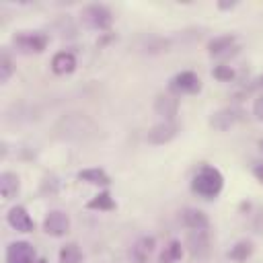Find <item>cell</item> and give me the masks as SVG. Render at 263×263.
Masks as SVG:
<instances>
[{"mask_svg":"<svg viewBox=\"0 0 263 263\" xmlns=\"http://www.w3.org/2000/svg\"><path fill=\"white\" fill-rule=\"evenodd\" d=\"M76 177H78V181H84V183H90V185H103V187H107V185L111 183L109 175H107L103 168H99V166L82 168Z\"/></svg>","mask_w":263,"mask_h":263,"instance_id":"18","label":"cell"},{"mask_svg":"<svg viewBox=\"0 0 263 263\" xmlns=\"http://www.w3.org/2000/svg\"><path fill=\"white\" fill-rule=\"evenodd\" d=\"M115 208H117V203H115V199L111 197V193H109V191H99L95 197H90V199L86 201V210L111 212V210H115Z\"/></svg>","mask_w":263,"mask_h":263,"instance_id":"19","label":"cell"},{"mask_svg":"<svg viewBox=\"0 0 263 263\" xmlns=\"http://www.w3.org/2000/svg\"><path fill=\"white\" fill-rule=\"evenodd\" d=\"M185 242H187V249H189L193 259L201 261L210 255V232H208V228L205 230H189Z\"/></svg>","mask_w":263,"mask_h":263,"instance_id":"8","label":"cell"},{"mask_svg":"<svg viewBox=\"0 0 263 263\" xmlns=\"http://www.w3.org/2000/svg\"><path fill=\"white\" fill-rule=\"evenodd\" d=\"M80 18L86 27L95 31H107L113 25V12L105 4H86L80 10Z\"/></svg>","mask_w":263,"mask_h":263,"instance_id":"3","label":"cell"},{"mask_svg":"<svg viewBox=\"0 0 263 263\" xmlns=\"http://www.w3.org/2000/svg\"><path fill=\"white\" fill-rule=\"evenodd\" d=\"M154 111L166 119V121H175V115L179 111V99L177 95H158L154 101Z\"/></svg>","mask_w":263,"mask_h":263,"instance_id":"13","label":"cell"},{"mask_svg":"<svg viewBox=\"0 0 263 263\" xmlns=\"http://www.w3.org/2000/svg\"><path fill=\"white\" fill-rule=\"evenodd\" d=\"M181 257H183V245H181V240L173 238V240H168L166 247L162 249V253H160V257H158V263H179Z\"/></svg>","mask_w":263,"mask_h":263,"instance_id":"20","label":"cell"},{"mask_svg":"<svg viewBox=\"0 0 263 263\" xmlns=\"http://www.w3.org/2000/svg\"><path fill=\"white\" fill-rule=\"evenodd\" d=\"M257 113H259V117H263V99H259V103H257Z\"/></svg>","mask_w":263,"mask_h":263,"instance_id":"27","label":"cell"},{"mask_svg":"<svg viewBox=\"0 0 263 263\" xmlns=\"http://www.w3.org/2000/svg\"><path fill=\"white\" fill-rule=\"evenodd\" d=\"M60 263H82V251L76 242H66L58 253Z\"/></svg>","mask_w":263,"mask_h":263,"instance_id":"21","label":"cell"},{"mask_svg":"<svg viewBox=\"0 0 263 263\" xmlns=\"http://www.w3.org/2000/svg\"><path fill=\"white\" fill-rule=\"evenodd\" d=\"M251 255H253V242H251V240H238V242H236L234 247H230V251H228V257H230L232 261H236V263L247 261Z\"/></svg>","mask_w":263,"mask_h":263,"instance_id":"22","label":"cell"},{"mask_svg":"<svg viewBox=\"0 0 263 263\" xmlns=\"http://www.w3.org/2000/svg\"><path fill=\"white\" fill-rule=\"evenodd\" d=\"M240 119H242V111H240V109L226 107V109H220V111L212 113L210 125H212L214 129H218V132H226V129H230L232 125H236Z\"/></svg>","mask_w":263,"mask_h":263,"instance_id":"10","label":"cell"},{"mask_svg":"<svg viewBox=\"0 0 263 263\" xmlns=\"http://www.w3.org/2000/svg\"><path fill=\"white\" fill-rule=\"evenodd\" d=\"M259 148H261V150H263V140H259Z\"/></svg>","mask_w":263,"mask_h":263,"instance_id":"30","label":"cell"},{"mask_svg":"<svg viewBox=\"0 0 263 263\" xmlns=\"http://www.w3.org/2000/svg\"><path fill=\"white\" fill-rule=\"evenodd\" d=\"M255 86H263V76H259V78L255 80Z\"/></svg>","mask_w":263,"mask_h":263,"instance_id":"28","label":"cell"},{"mask_svg":"<svg viewBox=\"0 0 263 263\" xmlns=\"http://www.w3.org/2000/svg\"><path fill=\"white\" fill-rule=\"evenodd\" d=\"M51 70H53V74H60V76L72 74L76 70V55L72 51H66V49L53 53V58H51Z\"/></svg>","mask_w":263,"mask_h":263,"instance_id":"14","label":"cell"},{"mask_svg":"<svg viewBox=\"0 0 263 263\" xmlns=\"http://www.w3.org/2000/svg\"><path fill=\"white\" fill-rule=\"evenodd\" d=\"M18 189H21V179H18V175H16V173H10V171H4V173L0 175V193H2V197H4L6 201L12 199V197H16Z\"/></svg>","mask_w":263,"mask_h":263,"instance_id":"17","label":"cell"},{"mask_svg":"<svg viewBox=\"0 0 263 263\" xmlns=\"http://www.w3.org/2000/svg\"><path fill=\"white\" fill-rule=\"evenodd\" d=\"M35 247L27 240H14L6 247V263H35Z\"/></svg>","mask_w":263,"mask_h":263,"instance_id":"9","label":"cell"},{"mask_svg":"<svg viewBox=\"0 0 263 263\" xmlns=\"http://www.w3.org/2000/svg\"><path fill=\"white\" fill-rule=\"evenodd\" d=\"M234 43H236V35H234V33L216 35L214 39L208 41V53H210V55H222V53L234 49Z\"/></svg>","mask_w":263,"mask_h":263,"instance_id":"16","label":"cell"},{"mask_svg":"<svg viewBox=\"0 0 263 263\" xmlns=\"http://www.w3.org/2000/svg\"><path fill=\"white\" fill-rule=\"evenodd\" d=\"M222 189H224V175L212 164H201L191 177V191L203 199H216L222 193Z\"/></svg>","mask_w":263,"mask_h":263,"instance_id":"2","label":"cell"},{"mask_svg":"<svg viewBox=\"0 0 263 263\" xmlns=\"http://www.w3.org/2000/svg\"><path fill=\"white\" fill-rule=\"evenodd\" d=\"M12 43L23 53H41V51H45L49 37L41 31H18L12 37Z\"/></svg>","mask_w":263,"mask_h":263,"instance_id":"4","label":"cell"},{"mask_svg":"<svg viewBox=\"0 0 263 263\" xmlns=\"http://www.w3.org/2000/svg\"><path fill=\"white\" fill-rule=\"evenodd\" d=\"M14 74V62L10 58V53L6 49H2L0 53V82H8V78Z\"/></svg>","mask_w":263,"mask_h":263,"instance_id":"23","label":"cell"},{"mask_svg":"<svg viewBox=\"0 0 263 263\" xmlns=\"http://www.w3.org/2000/svg\"><path fill=\"white\" fill-rule=\"evenodd\" d=\"M43 232L53 236V238H62L70 232V216L62 210H51L45 214L43 218Z\"/></svg>","mask_w":263,"mask_h":263,"instance_id":"6","label":"cell"},{"mask_svg":"<svg viewBox=\"0 0 263 263\" xmlns=\"http://www.w3.org/2000/svg\"><path fill=\"white\" fill-rule=\"evenodd\" d=\"M168 88L175 95H195L201 90V80L191 70H181L168 80Z\"/></svg>","mask_w":263,"mask_h":263,"instance_id":"5","label":"cell"},{"mask_svg":"<svg viewBox=\"0 0 263 263\" xmlns=\"http://www.w3.org/2000/svg\"><path fill=\"white\" fill-rule=\"evenodd\" d=\"M236 6V2H218V8H222V10H228V8H234Z\"/></svg>","mask_w":263,"mask_h":263,"instance_id":"26","label":"cell"},{"mask_svg":"<svg viewBox=\"0 0 263 263\" xmlns=\"http://www.w3.org/2000/svg\"><path fill=\"white\" fill-rule=\"evenodd\" d=\"M35 263H47V259H37Z\"/></svg>","mask_w":263,"mask_h":263,"instance_id":"29","label":"cell"},{"mask_svg":"<svg viewBox=\"0 0 263 263\" xmlns=\"http://www.w3.org/2000/svg\"><path fill=\"white\" fill-rule=\"evenodd\" d=\"M6 222L16 232H33V228H35V222H33L31 214L23 205H12L6 214Z\"/></svg>","mask_w":263,"mask_h":263,"instance_id":"11","label":"cell"},{"mask_svg":"<svg viewBox=\"0 0 263 263\" xmlns=\"http://www.w3.org/2000/svg\"><path fill=\"white\" fill-rule=\"evenodd\" d=\"M156 249V238L154 236H140L129 251V259L132 263H148V259L152 257Z\"/></svg>","mask_w":263,"mask_h":263,"instance_id":"12","label":"cell"},{"mask_svg":"<svg viewBox=\"0 0 263 263\" xmlns=\"http://www.w3.org/2000/svg\"><path fill=\"white\" fill-rule=\"evenodd\" d=\"M253 177L263 185V162H255L253 164Z\"/></svg>","mask_w":263,"mask_h":263,"instance_id":"25","label":"cell"},{"mask_svg":"<svg viewBox=\"0 0 263 263\" xmlns=\"http://www.w3.org/2000/svg\"><path fill=\"white\" fill-rule=\"evenodd\" d=\"M177 134H179L177 121H166V119H162L160 123H156V125H152V127L148 129L146 140H148V144H152V146H162V144H168Z\"/></svg>","mask_w":263,"mask_h":263,"instance_id":"7","label":"cell"},{"mask_svg":"<svg viewBox=\"0 0 263 263\" xmlns=\"http://www.w3.org/2000/svg\"><path fill=\"white\" fill-rule=\"evenodd\" d=\"M212 76H214L216 80H220V82H230V80L234 78V70H232L230 66L220 64V66H216V68L212 70Z\"/></svg>","mask_w":263,"mask_h":263,"instance_id":"24","label":"cell"},{"mask_svg":"<svg viewBox=\"0 0 263 263\" xmlns=\"http://www.w3.org/2000/svg\"><path fill=\"white\" fill-rule=\"evenodd\" d=\"M99 132L97 123L86 115V113H66L53 123V138L64 140V142H86L95 138Z\"/></svg>","mask_w":263,"mask_h":263,"instance_id":"1","label":"cell"},{"mask_svg":"<svg viewBox=\"0 0 263 263\" xmlns=\"http://www.w3.org/2000/svg\"><path fill=\"white\" fill-rule=\"evenodd\" d=\"M181 220H183V224L189 230H205L210 226L208 216L201 210H197V208H185L181 212Z\"/></svg>","mask_w":263,"mask_h":263,"instance_id":"15","label":"cell"}]
</instances>
